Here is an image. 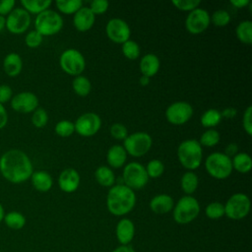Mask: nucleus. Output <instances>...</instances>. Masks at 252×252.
<instances>
[{
	"label": "nucleus",
	"mask_w": 252,
	"mask_h": 252,
	"mask_svg": "<svg viewBox=\"0 0 252 252\" xmlns=\"http://www.w3.org/2000/svg\"><path fill=\"white\" fill-rule=\"evenodd\" d=\"M94 177L97 183L104 187H110L115 181V176L110 167L106 165L98 166L94 171Z\"/></svg>",
	"instance_id": "nucleus-26"
},
{
	"label": "nucleus",
	"mask_w": 252,
	"mask_h": 252,
	"mask_svg": "<svg viewBox=\"0 0 252 252\" xmlns=\"http://www.w3.org/2000/svg\"><path fill=\"white\" fill-rule=\"evenodd\" d=\"M139 83H140L141 86L146 87V86H148V85L150 84V78L142 75V76L140 77V79H139Z\"/></svg>",
	"instance_id": "nucleus-53"
},
{
	"label": "nucleus",
	"mask_w": 252,
	"mask_h": 252,
	"mask_svg": "<svg viewBox=\"0 0 252 252\" xmlns=\"http://www.w3.org/2000/svg\"><path fill=\"white\" fill-rule=\"evenodd\" d=\"M232 169H235L239 173H247L252 168L251 157L246 153H238L231 159Z\"/></svg>",
	"instance_id": "nucleus-25"
},
{
	"label": "nucleus",
	"mask_w": 252,
	"mask_h": 252,
	"mask_svg": "<svg viewBox=\"0 0 252 252\" xmlns=\"http://www.w3.org/2000/svg\"><path fill=\"white\" fill-rule=\"evenodd\" d=\"M140 52H141L140 46L134 40L129 39L122 44V53L126 58L130 60L137 59L140 56Z\"/></svg>",
	"instance_id": "nucleus-35"
},
{
	"label": "nucleus",
	"mask_w": 252,
	"mask_h": 252,
	"mask_svg": "<svg viewBox=\"0 0 252 252\" xmlns=\"http://www.w3.org/2000/svg\"><path fill=\"white\" fill-rule=\"evenodd\" d=\"M3 220L6 225L12 229H21L26 224V218L24 215L16 211L6 214Z\"/></svg>",
	"instance_id": "nucleus-32"
},
{
	"label": "nucleus",
	"mask_w": 252,
	"mask_h": 252,
	"mask_svg": "<svg viewBox=\"0 0 252 252\" xmlns=\"http://www.w3.org/2000/svg\"><path fill=\"white\" fill-rule=\"evenodd\" d=\"M48 122V114L45 109L37 107L32 115V123L36 128H43Z\"/></svg>",
	"instance_id": "nucleus-38"
},
{
	"label": "nucleus",
	"mask_w": 252,
	"mask_h": 252,
	"mask_svg": "<svg viewBox=\"0 0 252 252\" xmlns=\"http://www.w3.org/2000/svg\"><path fill=\"white\" fill-rule=\"evenodd\" d=\"M242 126L244 131L251 136L252 135V106L249 105L244 110L242 117Z\"/></svg>",
	"instance_id": "nucleus-45"
},
{
	"label": "nucleus",
	"mask_w": 252,
	"mask_h": 252,
	"mask_svg": "<svg viewBox=\"0 0 252 252\" xmlns=\"http://www.w3.org/2000/svg\"><path fill=\"white\" fill-rule=\"evenodd\" d=\"M105 32L111 41L121 44L129 40L131 35L129 25L124 20L118 18H113L107 22Z\"/></svg>",
	"instance_id": "nucleus-15"
},
{
	"label": "nucleus",
	"mask_w": 252,
	"mask_h": 252,
	"mask_svg": "<svg viewBox=\"0 0 252 252\" xmlns=\"http://www.w3.org/2000/svg\"><path fill=\"white\" fill-rule=\"evenodd\" d=\"M13 94V91L9 85L3 84L0 85V103L4 105V103L11 100Z\"/></svg>",
	"instance_id": "nucleus-46"
},
{
	"label": "nucleus",
	"mask_w": 252,
	"mask_h": 252,
	"mask_svg": "<svg viewBox=\"0 0 252 252\" xmlns=\"http://www.w3.org/2000/svg\"><path fill=\"white\" fill-rule=\"evenodd\" d=\"M95 16L90 10L89 7H82L74 14L73 24L77 31L87 32L91 30L94 24Z\"/></svg>",
	"instance_id": "nucleus-18"
},
{
	"label": "nucleus",
	"mask_w": 252,
	"mask_h": 252,
	"mask_svg": "<svg viewBox=\"0 0 252 252\" xmlns=\"http://www.w3.org/2000/svg\"><path fill=\"white\" fill-rule=\"evenodd\" d=\"M115 234L121 245H129L135 235L134 222L130 219H121L116 224Z\"/></svg>",
	"instance_id": "nucleus-19"
},
{
	"label": "nucleus",
	"mask_w": 252,
	"mask_h": 252,
	"mask_svg": "<svg viewBox=\"0 0 252 252\" xmlns=\"http://www.w3.org/2000/svg\"><path fill=\"white\" fill-rule=\"evenodd\" d=\"M15 0H0V16L5 17L15 7Z\"/></svg>",
	"instance_id": "nucleus-47"
},
{
	"label": "nucleus",
	"mask_w": 252,
	"mask_h": 252,
	"mask_svg": "<svg viewBox=\"0 0 252 252\" xmlns=\"http://www.w3.org/2000/svg\"><path fill=\"white\" fill-rule=\"evenodd\" d=\"M123 141L126 153L135 158L146 155L153 145V139L147 132H135L128 135Z\"/></svg>",
	"instance_id": "nucleus-7"
},
{
	"label": "nucleus",
	"mask_w": 252,
	"mask_h": 252,
	"mask_svg": "<svg viewBox=\"0 0 252 252\" xmlns=\"http://www.w3.org/2000/svg\"><path fill=\"white\" fill-rule=\"evenodd\" d=\"M220 120H221L220 112L216 108H210L202 114L200 122L203 127L214 129V127L217 126L220 122Z\"/></svg>",
	"instance_id": "nucleus-30"
},
{
	"label": "nucleus",
	"mask_w": 252,
	"mask_h": 252,
	"mask_svg": "<svg viewBox=\"0 0 252 252\" xmlns=\"http://www.w3.org/2000/svg\"><path fill=\"white\" fill-rule=\"evenodd\" d=\"M237 113V110L236 108L234 107H226L224 108L221 112H220V115H221V118L224 117V118H227V119H231L233 118Z\"/></svg>",
	"instance_id": "nucleus-49"
},
{
	"label": "nucleus",
	"mask_w": 252,
	"mask_h": 252,
	"mask_svg": "<svg viewBox=\"0 0 252 252\" xmlns=\"http://www.w3.org/2000/svg\"><path fill=\"white\" fill-rule=\"evenodd\" d=\"M23 68V60L16 52L8 53L3 60V70L9 77L18 76Z\"/></svg>",
	"instance_id": "nucleus-22"
},
{
	"label": "nucleus",
	"mask_w": 252,
	"mask_h": 252,
	"mask_svg": "<svg viewBox=\"0 0 252 252\" xmlns=\"http://www.w3.org/2000/svg\"><path fill=\"white\" fill-rule=\"evenodd\" d=\"M220 139V133L215 130V129H208L207 131H205L201 137H200V141H198L200 143L201 146H205V147H215L216 145L219 144Z\"/></svg>",
	"instance_id": "nucleus-34"
},
{
	"label": "nucleus",
	"mask_w": 252,
	"mask_h": 252,
	"mask_svg": "<svg viewBox=\"0 0 252 252\" xmlns=\"http://www.w3.org/2000/svg\"><path fill=\"white\" fill-rule=\"evenodd\" d=\"M112 252H136V251L130 245H120L116 247Z\"/></svg>",
	"instance_id": "nucleus-52"
},
{
	"label": "nucleus",
	"mask_w": 252,
	"mask_h": 252,
	"mask_svg": "<svg viewBox=\"0 0 252 252\" xmlns=\"http://www.w3.org/2000/svg\"><path fill=\"white\" fill-rule=\"evenodd\" d=\"M193 107L186 101H175L165 110L167 121L173 125H182L191 119Z\"/></svg>",
	"instance_id": "nucleus-12"
},
{
	"label": "nucleus",
	"mask_w": 252,
	"mask_h": 252,
	"mask_svg": "<svg viewBox=\"0 0 252 252\" xmlns=\"http://www.w3.org/2000/svg\"><path fill=\"white\" fill-rule=\"evenodd\" d=\"M6 28V18L3 16H0V32Z\"/></svg>",
	"instance_id": "nucleus-54"
},
{
	"label": "nucleus",
	"mask_w": 252,
	"mask_h": 252,
	"mask_svg": "<svg viewBox=\"0 0 252 252\" xmlns=\"http://www.w3.org/2000/svg\"><path fill=\"white\" fill-rule=\"evenodd\" d=\"M136 204V194L124 184L111 186L106 196V207L113 216L121 217L130 213Z\"/></svg>",
	"instance_id": "nucleus-2"
},
{
	"label": "nucleus",
	"mask_w": 252,
	"mask_h": 252,
	"mask_svg": "<svg viewBox=\"0 0 252 252\" xmlns=\"http://www.w3.org/2000/svg\"><path fill=\"white\" fill-rule=\"evenodd\" d=\"M149 178H158L162 175L164 171V164L159 159H152L145 167Z\"/></svg>",
	"instance_id": "nucleus-37"
},
{
	"label": "nucleus",
	"mask_w": 252,
	"mask_h": 252,
	"mask_svg": "<svg viewBox=\"0 0 252 252\" xmlns=\"http://www.w3.org/2000/svg\"><path fill=\"white\" fill-rule=\"evenodd\" d=\"M8 122V113L3 104L0 103V129H3Z\"/></svg>",
	"instance_id": "nucleus-48"
},
{
	"label": "nucleus",
	"mask_w": 252,
	"mask_h": 252,
	"mask_svg": "<svg viewBox=\"0 0 252 252\" xmlns=\"http://www.w3.org/2000/svg\"><path fill=\"white\" fill-rule=\"evenodd\" d=\"M177 158L183 167L192 171L198 168L202 163V146L195 139L185 140L181 142L177 148Z\"/></svg>",
	"instance_id": "nucleus-3"
},
{
	"label": "nucleus",
	"mask_w": 252,
	"mask_h": 252,
	"mask_svg": "<svg viewBox=\"0 0 252 252\" xmlns=\"http://www.w3.org/2000/svg\"><path fill=\"white\" fill-rule=\"evenodd\" d=\"M74 126L75 131L79 135L83 137H92L100 129L101 119L94 112H87L78 117Z\"/></svg>",
	"instance_id": "nucleus-14"
},
{
	"label": "nucleus",
	"mask_w": 252,
	"mask_h": 252,
	"mask_svg": "<svg viewBox=\"0 0 252 252\" xmlns=\"http://www.w3.org/2000/svg\"><path fill=\"white\" fill-rule=\"evenodd\" d=\"M174 206L173 199L168 194H158L150 201V209L158 215L169 213Z\"/></svg>",
	"instance_id": "nucleus-20"
},
{
	"label": "nucleus",
	"mask_w": 252,
	"mask_h": 252,
	"mask_svg": "<svg viewBox=\"0 0 252 252\" xmlns=\"http://www.w3.org/2000/svg\"><path fill=\"white\" fill-rule=\"evenodd\" d=\"M63 27L62 17L53 10H45L36 15L34 20V28L42 36H50L56 34Z\"/></svg>",
	"instance_id": "nucleus-6"
},
{
	"label": "nucleus",
	"mask_w": 252,
	"mask_h": 252,
	"mask_svg": "<svg viewBox=\"0 0 252 252\" xmlns=\"http://www.w3.org/2000/svg\"><path fill=\"white\" fill-rule=\"evenodd\" d=\"M200 213V204L191 195L181 197L173 207V220L179 224L193 221Z\"/></svg>",
	"instance_id": "nucleus-4"
},
{
	"label": "nucleus",
	"mask_w": 252,
	"mask_h": 252,
	"mask_svg": "<svg viewBox=\"0 0 252 252\" xmlns=\"http://www.w3.org/2000/svg\"><path fill=\"white\" fill-rule=\"evenodd\" d=\"M4 216H5V214H4V208H3V206H2L1 203H0V222L3 220Z\"/></svg>",
	"instance_id": "nucleus-55"
},
{
	"label": "nucleus",
	"mask_w": 252,
	"mask_h": 252,
	"mask_svg": "<svg viewBox=\"0 0 252 252\" xmlns=\"http://www.w3.org/2000/svg\"><path fill=\"white\" fill-rule=\"evenodd\" d=\"M0 172L7 181L19 184L31 178L33 167L31 158L25 152L11 149L0 158Z\"/></svg>",
	"instance_id": "nucleus-1"
},
{
	"label": "nucleus",
	"mask_w": 252,
	"mask_h": 252,
	"mask_svg": "<svg viewBox=\"0 0 252 252\" xmlns=\"http://www.w3.org/2000/svg\"><path fill=\"white\" fill-rule=\"evenodd\" d=\"M235 33L239 41L244 44L252 43V22L250 20H245L240 22L236 29Z\"/></svg>",
	"instance_id": "nucleus-28"
},
{
	"label": "nucleus",
	"mask_w": 252,
	"mask_h": 252,
	"mask_svg": "<svg viewBox=\"0 0 252 252\" xmlns=\"http://www.w3.org/2000/svg\"><path fill=\"white\" fill-rule=\"evenodd\" d=\"M42 39H43V36L39 32H37L35 30H33L27 33L25 37V43L30 48H36L41 44Z\"/></svg>",
	"instance_id": "nucleus-42"
},
{
	"label": "nucleus",
	"mask_w": 252,
	"mask_h": 252,
	"mask_svg": "<svg viewBox=\"0 0 252 252\" xmlns=\"http://www.w3.org/2000/svg\"><path fill=\"white\" fill-rule=\"evenodd\" d=\"M237 150H238V147H237V145L236 144H234V143H230V144H228L227 146H226V148H225V155L227 156V157H234L236 154H237Z\"/></svg>",
	"instance_id": "nucleus-50"
},
{
	"label": "nucleus",
	"mask_w": 252,
	"mask_h": 252,
	"mask_svg": "<svg viewBox=\"0 0 252 252\" xmlns=\"http://www.w3.org/2000/svg\"><path fill=\"white\" fill-rule=\"evenodd\" d=\"M32 186L39 192H47L51 189L53 180L51 175L45 170L33 171L31 176Z\"/></svg>",
	"instance_id": "nucleus-24"
},
{
	"label": "nucleus",
	"mask_w": 252,
	"mask_h": 252,
	"mask_svg": "<svg viewBox=\"0 0 252 252\" xmlns=\"http://www.w3.org/2000/svg\"><path fill=\"white\" fill-rule=\"evenodd\" d=\"M211 21L217 27H225L230 22V15L225 10H217L211 17Z\"/></svg>",
	"instance_id": "nucleus-40"
},
{
	"label": "nucleus",
	"mask_w": 252,
	"mask_h": 252,
	"mask_svg": "<svg viewBox=\"0 0 252 252\" xmlns=\"http://www.w3.org/2000/svg\"><path fill=\"white\" fill-rule=\"evenodd\" d=\"M178 10L191 12L199 7L201 4L200 0H173L171 2Z\"/></svg>",
	"instance_id": "nucleus-41"
},
{
	"label": "nucleus",
	"mask_w": 252,
	"mask_h": 252,
	"mask_svg": "<svg viewBox=\"0 0 252 252\" xmlns=\"http://www.w3.org/2000/svg\"><path fill=\"white\" fill-rule=\"evenodd\" d=\"M31 25V15L23 8H14L6 18V29L14 34L24 33Z\"/></svg>",
	"instance_id": "nucleus-11"
},
{
	"label": "nucleus",
	"mask_w": 252,
	"mask_h": 252,
	"mask_svg": "<svg viewBox=\"0 0 252 252\" xmlns=\"http://www.w3.org/2000/svg\"><path fill=\"white\" fill-rule=\"evenodd\" d=\"M109 6L108 1L106 0H94L90 4V10L93 12V14L95 15H100L103 14L107 11Z\"/></svg>",
	"instance_id": "nucleus-44"
},
{
	"label": "nucleus",
	"mask_w": 252,
	"mask_h": 252,
	"mask_svg": "<svg viewBox=\"0 0 252 252\" xmlns=\"http://www.w3.org/2000/svg\"><path fill=\"white\" fill-rule=\"evenodd\" d=\"M110 135L116 140H124L128 136V130L125 125L121 123H114L109 129Z\"/></svg>",
	"instance_id": "nucleus-43"
},
{
	"label": "nucleus",
	"mask_w": 252,
	"mask_h": 252,
	"mask_svg": "<svg viewBox=\"0 0 252 252\" xmlns=\"http://www.w3.org/2000/svg\"><path fill=\"white\" fill-rule=\"evenodd\" d=\"M72 87L74 92L80 96H87L92 90V84L90 80L82 75L75 77L72 83Z\"/></svg>",
	"instance_id": "nucleus-31"
},
{
	"label": "nucleus",
	"mask_w": 252,
	"mask_h": 252,
	"mask_svg": "<svg viewBox=\"0 0 252 252\" xmlns=\"http://www.w3.org/2000/svg\"><path fill=\"white\" fill-rule=\"evenodd\" d=\"M127 159V153L123 146L113 145L110 147L106 154L107 163L114 168H119L123 166Z\"/></svg>",
	"instance_id": "nucleus-23"
},
{
	"label": "nucleus",
	"mask_w": 252,
	"mask_h": 252,
	"mask_svg": "<svg viewBox=\"0 0 252 252\" xmlns=\"http://www.w3.org/2000/svg\"><path fill=\"white\" fill-rule=\"evenodd\" d=\"M61 69L68 75L80 76L86 68V61L83 54L74 48L66 49L59 58Z\"/></svg>",
	"instance_id": "nucleus-10"
},
{
	"label": "nucleus",
	"mask_w": 252,
	"mask_h": 252,
	"mask_svg": "<svg viewBox=\"0 0 252 252\" xmlns=\"http://www.w3.org/2000/svg\"><path fill=\"white\" fill-rule=\"evenodd\" d=\"M211 23L210 14L202 8L191 11L185 20V28L192 34H199L205 32Z\"/></svg>",
	"instance_id": "nucleus-13"
},
{
	"label": "nucleus",
	"mask_w": 252,
	"mask_h": 252,
	"mask_svg": "<svg viewBox=\"0 0 252 252\" xmlns=\"http://www.w3.org/2000/svg\"><path fill=\"white\" fill-rule=\"evenodd\" d=\"M11 107L21 113L33 112L38 107V98L32 92H21L12 96Z\"/></svg>",
	"instance_id": "nucleus-16"
},
{
	"label": "nucleus",
	"mask_w": 252,
	"mask_h": 252,
	"mask_svg": "<svg viewBox=\"0 0 252 252\" xmlns=\"http://www.w3.org/2000/svg\"><path fill=\"white\" fill-rule=\"evenodd\" d=\"M230 4L235 8H244L250 4L249 0H230Z\"/></svg>",
	"instance_id": "nucleus-51"
},
{
	"label": "nucleus",
	"mask_w": 252,
	"mask_h": 252,
	"mask_svg": "<svg viewBox=\"0 0 252 252\" xmlns=\"http://www.w3.org/2000/svg\"><path fill=\"white\" fill-rule=\"evenodd\" d=\"M159 66H160L159 59L154 53L145 54L142 57L140 64H139V68H140L142 75L149 77V78L155 76L158 72Z\"/></svg>",
	"instance_id": "nucleus-21"
},
{
	"label": "nucleus",
	"mask_w": 252,
	"mask_h": 252,
	"mask_svg": "<svg viewBox=\"0 0 252 252\" xmlns=\"http://www.w3.org/2000/svg\"><path fill=\"white\" fill-rule=\"evenodd\" d=\"M206 216L211 220H219L224 216V205L220 202H212L205 209Z\"/></svg>",
	"instance_id": "nucleus-36"
},
{
	"label": "nucleus",
	"mask_w": 252,
	"mask_h": 252,
	"mask_svg": "<svg viewBox=\"0 0 252 252\" xmlns=\"http://www.w3.org/2000/svg\"><path fill=\"white\" fill-rule=\"evenodd\" d=\"M149 181L146 168L140 162L132 161L124 166L123 182L124 185L132 190H140L146 186Z\"/></svg>",
	"instance_id": "nucleus-9"
},
{
	"label": "nucleus",
	"mask_w": 252,
	"mask_h": 252,
	"mask_svg": "<svg viewBox=\"0 0 252 252\" xmlns=\"http://www.w3.org/2000/svg\"><path fill=\"white\" fill-rule=\"evenodd\" d=\"M207 172L216 179H225L232 171L231 158L224 153L216 152L208 156L205 161Z\"/></svg>",
	"instance_id": "nucleus-5"
},
{
	"label": "nucleus",
	"mask_w": 252,
	"mask_h": 252,
	"mask_svg": "<svg viewBox=\"0 0 252 252\" xmlns=\"http://www.w3.org/2000/svg\"><path fill=\"white\" fill-rule=\"evenodd\" d=\"M250 206V199L246 194L235 193L224 204V215L230 220H242L249 214Z\"/></svg>",
	"instance_id": "nucleus-8"
},
{
	"label": "nucleus",
	"mask_w": 252,
	"mask_h": 252,
	"mask_svg": "<svg viewBox=\"0 0 252 252\" xmlns=\"http://www.w3.org/2000/svg\"><path fill=\"white\" fill-rule=\"evenodd\" d=\"M75 132L74 123L69 120H61L55 125V133L60 137H69Z\"/></svg>",
	"instance_id": "nucleus-39"
},
{
	"label": "nucleus",
	"mask_w": 252,
	"mask_h": 252,
	"mask_svg": "<svg viewBox=\"0 0 252 252\" xmlns=\"http://www.w3.org/2000/svg\"><path fill=\"white\" fill-rule=\"evenodd\" d=\"M57 9L66 15L75 14L83 7L82 0H58L55 2Z\"/></svg>",
	"instance_id": "nucleus-33"
},
{
	"label": "nucleus",
	"mask_w": 252,
	"mask_h": 252,
	"mask_svg": "<svg viewBox=\"0 0 252 252\" xmlns=\"http://www.w3.org/2000/svg\"><path fill=\"white\" fill-rule=\"evenodd\" d=\"M199 184V178L197 176V174L193 171H187L185 172L180 180V185L182 190L187 194V195H191L193 194Z\"/></svg>",
	"instance_id": "nucleus-29"
},
{
	"label": "nucleus",
	"mask_w": 252,
	"mask_h": 252,
	"mask_svg": "<svg viewBox=\"0 0 252 252\" xmlns=\"http://www.w3.org/2000/svg\"><path fill=\"white\" fill-rule=\"evenodd\" d=\"M81 177L75 168L64 169L58 177L59 188L65 193L75 192L80 185Z\"/></svg>",
	"instance_id": "nucleus-17"
},
{
	"label": "nucleus",
	"mask_w": 252,
	"mask_h": 252,
	"mask_svg": "<svg viewBox=\"0 0 252 252\" xmlns=\"http://www.w3.org/2000/svg\"><path fill=\"white\" fill-rule=\"evenodd\" d=\"M50 0H22L21 4L29 14L38 15L47 10L51 5Z\"/></svg>",
	"instance_id": "nucleus-27"
}]
</instances>
